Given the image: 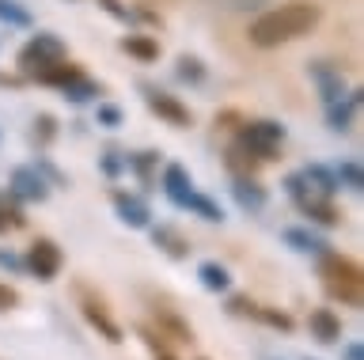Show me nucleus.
<instances>
[{
  "label": "nucleus",
  "instance_id": "34",
  "mask_svg": "<svg viewBox=\"0 0 364 360\" xmlns=\"http://www.w3.org/2000/svg\"><path fill=\"white\" fill-rule=\"evenodd\" d=\"M34 137H38V144H50L57 137V118L53 114H38V118H34Z\"/></svg>",
  "mask_w": 364,
  "mask_h": 360
},
{
  "label": "nucleus",
  "instance_id": "45",
  "mask_svg": "<svg viewBox=\"0 0 364 360\" xmlns=\"http://www.w3.org/2000/svg\"><path fill=\"white\" fill-rule=\"evenodd\" d=\"M4 231H8V220H4V217H0V235H4Z\"/></svg>",
  "mask_w": 364,
  "mask_h": 360
},
{
  "label": "nucleus",
  "instance_id": "5",
  "mask_svg": "<svg viewBox=\"0 0 364 360\" xmlns=\"http://www.w3.org/2000/svg\"><path fill=\"white\" fill-rule=\"evenodd\" d=\"M141 95H144L148 110H152L159 121H167V126H175V129H190L193 126V114H190V107L182 103V99L159 92V87H152V84H141Z\"/></svg>",
  "mask_w": 364,
  "mask_h": 360
},
{
  "label": "nucleus",
  "instance_id": "1",
  "mask_svg": "<svg viewBox=\"0 0 364 360\" xmlns=\"http://www.w3.org/2000/svg\"><path fill=\"white\" fill-rule=\"evenodd\" d=\"M318 23H323V8H318L315 0H289V4L269 8V12H262L258 19H250L247 38H250V46H258V50H277L284 42L311 35Z\"/></svg>",
  "mask_w": 364,
  "mask_h": 360
},
{
  "label": "nucleus",
  "instance_id": "19",
  "mask_svg": "<svg viewBox=\"0 0 364 360\" xmlns=\"http://www.w3.org/2000/svg\"><path fill=\"white\" fill-rule=\"evenodd\" d=\"M300 175H304V182L311 186L315 194H323V197H334L338 190H341L338 178H334V171H330V167H323V163H307Z\"/></svg>",
  "mask_w": 364,
  "mask_h": 360
},
{
  "label": "nucleus",
  "instance_id": "28",
  "mask_svg": "<svg viewBox=\"0 0 364 360\" xmlns=\"http://www.w3.org/2000/svg\"><path fill=\"white\" fill-rule=\"evenodd\" d=\"M224 163H228V171H232V175H255V171H258V160H255V156H250L239 141L232 144V148H228Z\"/></svg>",
  "mask_w": 364,
  "mask_h": 360
},
{
  "label": "nucleus",
  "instance_id": "14",
  "mask_svg": "<svg viewBox=\"0 0 364 360\" xmlns=\"http://www.w3.org/2000/svg\"><path fill=\"white\" fill-rule=\"evenodd\" d=\"M357 107H360V92L338 95L334 103H326V126L334 129V133H349L353 129V118H357Z\"/></svg>",
  "mask_w": 364,
  "mask_h": 360
},
{
  "label": "nucleus",
  "instance_id": "15",
  "mask_svg": "<svg viewBox=\"0 0 364 360\" xmlns=\"http://www.w3.org/2000/svg\"><path fill=\"white\" fill-rule=\"evenodd\" d=\"M296 209H300V212H304V217L311 220V224H318V228H338V224H341V209L334 205V197L311 194L307 201H300Z\"/></svg>",
  "mask_w": 364,
  "mask_h": 360
},
{
  "label": "nucleus",
  "instance_id": "41",
  "mask_svg": "<svg viewBox=\"0 0 364 360\" xmlns=\"http://www.w3.org/2000/svg\"><path fill=\"white\" fill-rule=\"evenodd\" d=\"M16 303H19V292L8 288V285H0V311H11Z\"/></svg>",
  "mask_w": 364,
  "mask_h": 360
},
{
  "label": "nucleus",
  "instance_id": "23",
  "mask_svg": "<svg viewBox=\"0 0 364 360\" xmlns=\"http://www.w3.org/2000/svg\"><path fill=\"white\" fill-rule=\"evenodd\" d=\"M80 72H84V69H80V65H73V61H53L50 65V69H42L38 76H34V80H38V84H50V87H65L68 80H76V76Z\"/></svg>",
  "mask_w": 364,
  "mask_h": 360
},
{
  "label": "nucleus",
  "instance_id": "22",
  "mask_svg": "<svg viewBox=\"0 0 364 360\" xmlns=\"http://www.w3.org/2000/svg\"><path fill=\"white\" fill-rule=\"evenodd\" d=\"M156 163H159V152H136V156H125V171H133L148 190H156Z\"/></svg>",
  "mask_w": 364,
  "mask_h": 360
},
{
  "label": "nucleus",
  "instance_id": "36",
  "mask_svg": "<svg viewBox=\"0 0 364 360\" xmlns=\"http://www.w3.org/2000/svg\"><path fill=\"white\" fill-rule=\"evenodd\" d=\"M228 311H232V315H239V319H255L258 303L250 300V296H232V300H228Z\"/></svg>",
  "mask_w": 364,
  "mask_h": 360
},
{
  "label": "nucleus",
  "instance_id": "32",
  "mask_svg": "<svg viewBox=\"0 0 364 360\" xmlns=\"http://www.w3.org/2000/svg\"><path fill=\"white\" fill-rule=\"evenodd\" d=\"M281 186H284V194H289L292 205H300V201H307V197L315 194V190L304 182V175H284V182H281Z\"/></svg>",
  "mask_w": 364,
  "mask_h": 360
},
{
  "label": "nucleus",
  "instance_id": "30",
  "mask_svg": "<svg viewBox=\"0 0 364 360\" xmlns=\"http://www.w3.org/2000/svg\"><path fill=\"white\" fill-rule=\"evenodd\" d=\"M175 72H178L182 84H201L205 80V65H201V58H193V53H182Z\"/></svg>",
  "mask_w": 364,
  "mask_h": 360
},
{
  "label": "nucleus",
  "instance_id": "21",
  "mask_svg": "<svg viewBox=\"0 0 364 360\" xmlns=\"http://www.w3.org/2000/svg\"><path fill=\"white\" fill-rule=\"evenodd\" d=\"M61 95H65L73 107H84V103H91L95 95H102V87H99L95 80H91V76H84V72H80L76 80H68V84L61 87Z\"/></svg>",
  "mask_w": 364,
  "mask_h": 360
},
{
  "label": "nucleus",
  "instance_id": "9",
  "mask_svg": "<svg viewBox=\"0 0 364 360\" xmlns=\"http://www.w3.org/2000/svg\"><path fill=\"white\" fill-rule=\"evenodd\" d=\"M307 76L315 80L318 99H323V103H334L338 95H346V76H341V69H334V65L311 61V65H307Z\"/></svg>",
  "mask_w": 364,
  "mask_h": 360
},
{
  "label": "nucleus",
  "instance_id": "11",
  "mask_svg": "<svg viewBox=\"0 0 364 360\" xmlns=\"http://www.w3.org/2000/svg\"><path fill=\"white\" fill-rule=\"evenodd\" d=\"M232 197H235V205L243 212H262L266 201H269L266 186H258L255 175H232Z\"/></svg>",
  "mask_w": 364,
  "mask_h": 360
},
{
  "label": "nucleus",
  "instance_id": "8",
  "mask_svg": "<svg viewBox=\"0 0 364 360\" xmlns=\"http://www.w3.org/2000/svg\"><path fill=\"white\" fill-rule=\"evenodd\" d=\"M11 197L42 205V201L50 197V182L38 175V167H16V171H11Z\"/></svg>",
  "mask_w": 364,
  "mask_h": 360
},
{
  "label": "nucleus",
  "instance_id": "2",
  "mask_svg": "<svg viewBox=\"0 0 364 360\" xmlns=\"http://www.w3.org/2000/svg\"><path fill=\"white\" fill-rule=\"evenodd\" d=\"M318 277H323L326 292L334 300H341V307H360L364 303V273L360 266L346 254H318Z\"/></svg>",
  "mask_w": 364,
  "mask_h": 360
},
{
  "label": "nucleus",
  "instance_id": "27",
  "mask_svg": "<svg viewBox=\"0 0 364 360\" xmlns=\"http://www.w3.org/2000/svg\"><path fill=\"white\" fill-rule=\"evenodd\" d=\"M186 209L193 212V217L209 220V224H224V209L216 205L213 197H205V194H198V190H193V194H190V201H186Z\"/></svg>",
  "mask_w": 364,
  "mask_h": 360
},
{
  "label": "nucleus",
  "instance_id": "35",
  "mask_svg": "<svg viewBox=\"0 0 364 360\" xmlns=\"http://www.w3.org/2000/svg\"><path fill=\"white\" fill-rule=\"evenodd\" d=\"M99 167H102V175H107V178H118L125 171V156L122 152H102L99 156Z\"/></svg>",
  "mask_w": 364,
  "mask_h": 360
},
{
  "label": "nucleus",
  "instance_id": "16",
  "mask_svg": "<svg viewBox=\"0 0 364 360\" xmlns=\"http://www.w3.org/2000/svg\"><path fill=\"white\" fill-rule=\"evenodd\" d=\"M152 319H156V330L171 337V342H178V345H193V330H190V322L182 319V315H175L171 307H152Z\"/></svg>",
  "mask_w": 364,
  "mask_h": 360
},
{
  "label": "nucleus",
  "instance_id": "26",
  "mask_svg": "<svg viewBox=\"0 0 364 360\" xmlns=\"http://www.w3.org/2000/svg\"><path fill=\"white\" fill-rule=\"evenodd\" d=\"M0 23L27 31V27H34V16L19 4V0H0Z\"/></svg>",
  "mask_w": 364,
  "mask_h": 360
},
{
  "label": "nucleus",
  "instance_id": "6",
  "mask_svg": "<svg viewBox=\"0 0 364 360\" xmlns=\"http://www.w3.org/2000/svg\"><path fill=\"white\" fill-rule=\"evenodd\" d=\"M80 311H84V319H87L91 330H99V337H107L110 345L125 342V330L118 326V319L110 315V307H107L99 296H91L87 288H80Z\"/></svg>",
  "mask_w": 364,
  "mask_h": 360
},
{
  "label": "nucleus",
  "instance_id": "24",
  "mask_svg": "<svg viewBox=\"0 0 364 360\" xmlns=\"http://www.w3.org/2000/svg\"><path fill=\"white\" fill-rule=\"evenodd\" d=\"M198 280H201V288H209V292H228L232 288V273H228L220 262H201Z\"/></svg>",
  "mask_w": 364,
  "mask_h": 360
},
{
  "label": "nucleus",
  "instance_id": "3",
  "mask_svg": "<svg viewBox=\"0 0 364 360\" xmlns=\"http://www.w3.org/2000/svg\"><path fill=\"white\" fill-rule=\"evenodd\" d=\"M239 144L255 156L258 163H269L277 160L281 144H284V126L281 121H247V126H239Z\"/></svg>",
  "mask_w": 364,
  "mask_h": 360
},
{
  "label": "nucleus",
  "instance_id": "20",
  "mask_svg": "<svg viewBox=\"0 0 364 360\" xmlns=\"http://www.w3.org/2000/svg\"><path fill=\"white\" fill-rule=\"evenodd\" d=\"M122 50L129 53V58L144 61V65L159 61V42H156L152 35H125V38H122Z\"/></svg>",
  "mask_w": 364,
  "mask_h": 360
},
{
  "label": "nucleus",
  "instance_id": "31",
  "mask_svg": "<svg viewBox=\"0 0 364 360\" xmlns=\"http://www.w3.org/2000/svg\"><path fill=\"white\" fill-rule=\"evenodd\" d=\"M255 319L266 322V326H273V330H281V334L292 330V315H289V311H277V307H258Z\"/></svg>",
  "mask_w": 364,
  "mask_h": 360
},
{
  "label": "nucleus",
  "instance_id": "37",
  "mask_svg": "<svg viewBox=\"0 0 364 360\" xmlns=\"http://www.w3.org/2000/svg\"><path fill=\"white\" fill-rule=\"evenodd\" d=\"M99 8H102V12H107V16L122 19V23H129V19H136V12H133V8H125L122 0H99Z\"/></svg>",
  "mask_w": 364,
  "mask_h": 360
},
{
  "label": "nucleus",
  "instance_id": "38",
  "mask_svg": "<svg viewBox=\"0 0 364 360\" xmlns=\"http://www.w3.org/2000/svg\"><path fill=\"white\" fill-rule=\"evenodd\" d=\"M0 217L8 220V228H23V220H27V217H23V212H19V205H16V201H11V197H0Z\"/></svg>",
  "mask_w": 364,
  "mask_h": 360
},
{
  "label": "nucleus",
  "instance_id": "17",
  "mask_svg": "<svg viewBox=\"0 0 364 360\" xmlns=\"http://www.w3.org/2000/svg\"><path fill=\"white\" fill-rule=\"evenodd\" d=\"M284 243L292 246V251H300V254H326L330 251V243L323 239V235H315L311 228H289L284 231Z\"/></svg>",
  "mask_w": 364,
  "mask_h": 360
},
{
  "label": "nucleus",
  "instance_id": "12",
  "mask_svg": "<svg viewBox=\"0 0 364 360\" xmlns=\"http://www.w3.org/2000/svg\"><path fill=\"white\" fill-rule=\"evenodd\" d=\"M164 194H167V201L175 209H186V201H190V194H193V178H190V171L182 163H167V171H164Z\"/></svg>",
  "mask_w": 364,
  "mask_h": 360
},
{
  "label": "nucleus",
  "instance_id": "42",
  "mask_svg": "<svg viewBox=\"0 0 364 360\" xmlns=\"http://www.w3.org/2000/svg\"><path fill=\"white\" fill-rule=\"evenodd\" d=\"M0 266H4V269H11V273H19V269H23V258H19V254H11V251H4V246H0Z\"/></svg>",
  "mask_w": 364,
  "mask_h": 360
},
{
  "label": "nucleus",
  "instance_id": "13",
  "mask_svg": "<svg viewBox=\"0 0 364 360\" xmlns=\"http://www.w3.org/2000/svg\"><path fill=\"white\" fill-rule=\"evenodd\" d=\"M307 330H311L315 342L323 345H338L341 342V319L334 307H315L311 315H307Z\"/></svg>",
  "mask_w": 364,
  "mask_h": 360
},
{
  "label": "nucleus",
  "instance_id": "46",
  "mask_svg": "<svg viewBox=\"0 0 364 360\" xmlns=\"http://www.w3.org/2000/svg\"><path fill=\"white\" fill-rule=\"evenodd\" d=\"M307 360H311V356H307Z\"/></svg>",
  "mask_w": 364,
  "mask_h": 360
},
{
  "label": "nucleus",
  "instance_id": "7",
  "mask_svg": "<svg viewBox=\"0 0 364 360\" xmlns=\"http://www.w3.org/2000/svg\"><path fill=\"white\" fill-rule=\"evenodd\" d=\"M61 266H65V254H61V246H57L53 239H34L27 258H23V269H31L42 285H50V280L61 273Z\"/></svg>",
  "mask_w": 364,
  "mask_h": 360
},
{
  "label": "nucleus",
  "instance_id": "44",
  "mask_svg": "<svg viewBox=\"0 0 364 360\" xmlns=\"http://www.w3.org/2000/svg\"><path fill=\"white\" fill-rule=\"evenodd\" d=\"M23 80H19V76H4V72H0V87H19Z\"/></svg>",
  "mask_w": 364,
  "mask_h": 360
},
{
  "label": "nucleus",
  "instance_id": "18",
  "mask_svg": "<svg viewBox=\"0 0 364 360\" xmlns=\"http://www.w3.org/2000/svg\"><path fill=\"white\" fill-rule=\"evenodd\" d=\"M152 243H156L167 258H175V262H182V258L190 254V243L182 239V235L171 228V224H159V228H152Z\"/></svg>",
  "mask_w": 364,
  "mask_h": 360
},
{
  "label": "nucleus",
  "instance_id": "10",
  "mask_svg": "<svg viewBox=\"0 0 364 360\" xmlns=\"http://www.w3.org/2000/svg\"><path fill=\"white\" fill-rule=\"evenodd\" d=\"M114 212H118V220L125 224V228H148V224H152V209H148V201L136 197V194H125V190L114 194Z\"/></svg>",
  "mask_w": 364,
  "mask_h": 360
},
{
  "label": "nucleus",
  "instance_id": "39",
  "mask_svg": "<svg viewBox=\"0 0 364 360\" xmlns=\"http://www.w3.org/2000/svg\"><path fill=\"white\" fill-rule=\"evenodd\" d=\"M216 8H228V12H258L262 4H269V0H213Z\"/></svg>",
  "mask_w": 364,
  "mask_h": 360
},
{
  "label": "nucleus",
  "instance_id": "43",
  "mask_svg": "<svg viewBox=\"0 0 364 360\" xmlns=\"http://www.w3.org/2000/svg\"><path fill=\"white\" fill-rule=\"evenodd\" d=\"M341 360H364V345L360 342H346L341 345Z\"/></svg>",
  "mask_w": 364,
  "mask_h": 360
},
{
  "label": "nucleus",
  "instance_id": "4",
  "mask_svg": "<svg viewBox=\"0 0 364 360\" xmlns=\"http://www.w3.org/2000/svg\"><path fill=\"white\" fill-rule=\"evenodd\" d=\"M65 58V42L57 35H46V31H38L27 46L19 50V72L23 76H38L42 69H50L53 61Z\"/></svg>",
  "mask_w": 364,
  "mask_h": 360
},
{
  "label": "nucleus",
  "instance_id": "33",
  "mask_svg": "<svg viewBox=\"0 0 364 360\" xmlns=\"http://www.w3.org/2000/svg\"><path fill=\"white\" fill-rule=\"evenodd\" d=\"M95 121L102 129H118L122 121H125V114H122V107H114V103H99V110H95Z\"/></svg>",
  "mask_w": 364,
  "mask_h": 360
},
{
  "label": "nucleus",
  "instance_id": "40",
  "mask_svg": "<svg viewBox=\"0 0 364 360\" xmlns=\"http://www.w3.org/2000/svg\"><path fill=\"white\" fill-rule=\"evenodd\" d=\"M38 175H42L46 182H50V186H68V178H65L61 171H57L53 163H46V160H38Z\"/></svg>",
  "mask_w": 364,
  "mask_h": 360
},
{
  "label": "nucleus",
  "instance_id": "29",
  "mask_svg": "<svg viewBox=\"0 0 364 360\" xmlns=\"http://www.w3.org/2000/svg\"><path fill=\"white\" fill-rule=\"evenodd\" d=\"M334 178H338V186L353 190V194H360V190H364V171H360L357 160H341L338 171H334Z\"/></svg>",
  "mask_w": 364,
  "mask_h": 360
},
{
  "label": "nucleus",
  "instance_id": "25",
  "mask_svg": "<svg viewBox=\"0 0 364 360\" xmlns=\"http://www.w3.org/2000/svg\"><path fill=\"white\" fill-rule=\"evenodd\" d=\"M136 334H141V342L144 349L152 353V360H178L175 353H171V345H167V337L156 330V326H136Z\"/></svg>",
  "mask_w": 364,
  "mask_h": 360
}]
</instances>
